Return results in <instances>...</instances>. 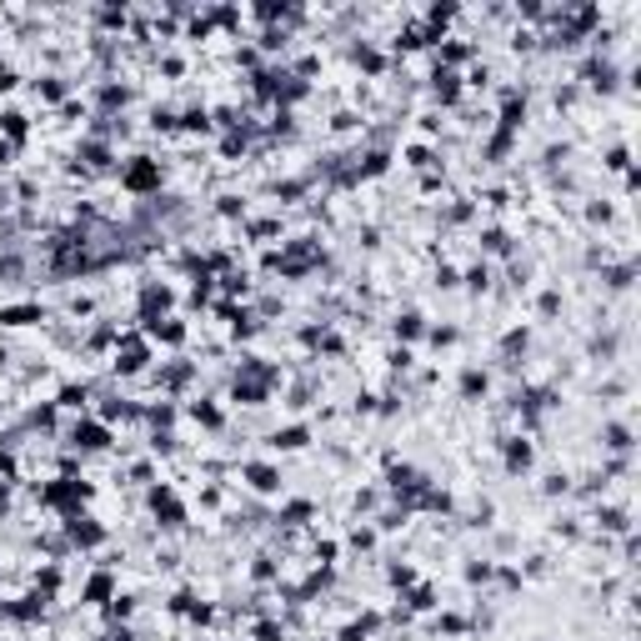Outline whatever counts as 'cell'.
Instances as JSON below:
<instances>
[{
    "instance_id": "obj_1",
    "label": "cell",
    "mask_w": 641,
    "mask_h": 641,
    "mask_svg": "<svg viewBox=\"0 0 641 641\" xmlns=\"http://www.w3.org/2000/svg\"><path fill=\"white\" fill-rule=\"evenodd\" d=\"M121 186H126V191H136V196L155 191V186H160V165H155L151 155H136V160L121 170Z\"/></svg>"
},
{
    "instance_id": "obj_2",
    "label": "cell",
    "mask_w": 641,
    "mask_h": 641,
    "mask_svg": "<svg viewBox=\"0 0 641 641\" xmlns=\"http://www.w3.org/2000/svg\"><path fill=\"white\" fill-rule=\"evenodd\" d=\"M146 361H151V341L146 336H126L121 346H115V371L121 376H136Z\"/></svg>"
},
{
    "instance_id": "obj_3",
    "label": "cell",
    "mask_w": 641,
    "mask_h": 641,
    "mask_svg": "<svg viewBox=\"0 0 641 641\" xmlns=\"http://www.w3.org/2000/svg\"><path fill=\"white\" fill-rule=\"evenodd\" d=\"M86 496H90V486H86V481H71V476H66V481H50V486L40 491V501H50V506H81Z\"/></svg>"
},
{
    "instance_id": "obj_4",
    "label": "cell",
    "mask_w": 641,
    "mask_h": 641,
    "mask_svg": "<svg viewBox=\"0 0 641 641\" xmlns=\"http://www.w3.org/2000/svg\"><path fill=\"white\" fill-rule=\"evenodd\" d=\"M151 511L160 516V527H181V521H186V506L176 501V491H170V486H155V491H151Z\"/></svg>"
},
{
    "instance_id": "obj_5",
    "label": "cell",
    "mask_w": 641,
    "mask_h": 641,
    "mask_svg": "<svg viewBox=\"0 0 641 641\" xmlns=\"http://www.w3.org/2000/svg\"><path fill=\"white\" fill-rule=\"evenodd\" d=\"M71 446H76V451H105V446H110V431H105V421H76V431H71Z\"/></svg>"
},
{
    "instance_id": "obj_6",
    "label": "cell",
    "mask_w": 641,
    "mask_h": 641,
    "mask_svg": "<svg viewBox=\"0 0 641 641\" xmlns=\"http://www.w3.org/2000/svg\"><path fill=\"white\" fill-rule=\"evenodd\" d=\"M501 461H506V471H527V466H531V441L511 436V441L501 446Z\"/></svg>"
},
{
    "instance_id": "obj_7",
    "label": "cell",
    "mask_w": 641,
    "mask_h": 641,
    "mask_svg": "<svg viewBox=\"0 0 641 641\" xmlns=\"http://www.w3.org/2000/svg\"><path fill=\"white\" fill-rule=\"evenodd\" d=\"M246 476H251V486H256V491H266V496H271V491H281V471H276V466H266V461L246 466Z\"/></svg>"
},
{
    "instance_id": "obj_8",
    "label": "cell",
    "mask_w": 641,
    "mask_h": 641,
    "mask_svg": "<svg viewBox=\"0 0 641 641\" xmlns=\"http://www.w3.org/2000/svg\"><path fill=\"white\" fill-rule=\"evenodd\" d=\"M486 371H476V366H466L461 371V401H476V396H486Z\"/></svg>"
},
{
    "instance_id": "obj_9",
    "label": "cell",
    "mask_w": 641,
    "mask_h": 641,
    "mask_svg": "<svg viewBox=\"0 0 641 641\" xmlns=\"http://www.w3.org/2000/svg\"><path fill=\"white\" fill-rule=\"evenodd\" d=\"M601 446H606V451H616V456H626V451H631V426L611 421V426L601 431Z\"/></svg>"
},
{
    "instance_id": "obj_10",
    "label": "cell",
    "mask_w": 641,
    "mask_h": 641,
    "mask_svg": "<svg viewBox=\"0 0 641 641\" xmlns=\"http://www.w3.org/2000/svg\"><path fill=\"white\" fill-rule=\"evenodd\" d=\"M306 441H311V431H306V426H286V431H276V436H271V446H276V451H301Z\"/></svg>"
},
{
    "instance_id": "obj_11",
    "label": "cell",
    "mask_w": 641,
    "mask_h": 641,
    "mask_svg": "<svg viewBox=\"0 0 641 641\" xmlns=\"http://www.w3.org/2000/svg\"><path fill=\"white\" fill-rule=\"evenodd\" d=\"M100 536H105V531L95 527V521H86V516H71V541H76V546H95Z\"/></svg>"
},
{
    "instance_id": "obj_12",
    "label": "cell",
    "mask_w": 641,
    "mask_h": 641,
    "mask_svg": "<svg viewBox=\"0 0 641 641\" xmlns=\"http://www.w3.org/2000/svg\"><path fill=\"white\" fill-rule=\"evenodd\" d=\"M165 306H170V290H165V286H146V290H141V311H146L151 321H155V311H165Z\"/></svg>"
},
{
    "instance_id": "obj_13",
    "label": "cell",
    "mask_w": 641,
    "mask_h": 641,
    "mask_svg": "<svg viewBox=\"0 0 641 641\" xmlns=\"http://www.w3.org/2000/svg\"><path fill=\"white\" fill-rule=\"evenodd\" d=\"M110 596H115V581H110L105 571H95V576L86 581V601H95V606H100V601H110Z\"/></svg>"
},
{
    "instance_id": "obj_14",
    "label": "cell",
    "mask_w": 641,
    "mask_h": 641,
    "mask_svg": "<svg viewBox=\"0 0 641 641\" xmlns=\"http://www.w3.org/2000/svg\"><path fill=\"white\" fill-rule=\"evenodd\" d=\"M431 81H436V86H431V90H436V100H441V105H451V100H456V95H461V81H456V76H451V71H436V76H431Z\"/></svg>"
},
{
    "instance_id": "obj_15",
    "label": "cell",
    "mask_w": 641,
    "mask_h": 641,
    "mask_svg": "<svg viewBox=\"0 0 641 641\" xmlns=\"http://www.w3.org/2000/svg\"><path fill=\"white\" fill-rule=\"evenodd\" d=\"M151 336H155V341H170V346H181V341H186V326L165 316V321H151Z\"/></svg>"
},
{
    "instance_id": "obj_16",
    "label": "cell",
    "mask_w": 641,
    "mask_h": 641,
    "mask_svg": "<svg viewBox=\"0 0 641 641\" xmlns=\"http://www.w3.org/2000/svg\"><path fill=\"white\" fill-rule=\"evenodd\" d=\"M0 321L6 326H30V321H40V306H0Z\"/></svg>"
},
{
    "instance_id": "obj_17",
    "label": "cell",
    "mask_w": 641,
    "mask_h": 641,
    "mask_svg": "<svg viewBox=\"0 0 641 641\" xmlns=\"http://www.w3.org/2000/svg\"><path fill=\"white\" fill-rule=\"evenodd\" d=\"M416 336H426V326H421V316H416V311L396 316V341H416Z\"/></svg>"
},
{
    "instance_id": "obj_18",
    "label": "cell",
    "mask_w": 641,
    "mask_h": 641,
    "mask_svg": "<svg viewBox=\"0 0 641 641\" xmlns=\"http://www.w3.org/2000/svg\"><path fill=\"white\" fill-rule=\"evenodd\" d=\"M631 276H636V271H631V261H626V266H601V281H606L611 290H626V286H631Z\"/></svg>"
},
{
    "instance_id": "obj_19",
    "label": "cell",
    "mask_w": 641,
    "mask_h": 641,
    "mask_svg": "<svg viewBox=\"0 0 641 641\" xmlns=\"http://www.w3.org/2000/svg\"><path fill=\"white\" fill-rule=\"evenodd\" d=\"M596 521H601L606 531H631V521H626V511H621V506H601V511H596Z\"/></svg>"
},
{
    "instance_id": "obj_20",
    "label": "cell",
    "mask_w": 641,
    "mask_h": 641,
    "mask_svg": "<svg viewBox=\"0 0 641 641\" xmlns=\"http://www.w3.org/2000/svg\"><path fill=\"white\" fill-rule=\"evenodd\" d=\"M481 246H486L491 256H506V251H511V241H506L501 225H486V230H481Z\"/></svg>"
},
{
    "instance_id": "obj_21",
    "label": "cell",
    "mask_w": 641,
    "mask_h": 641,
    "mask_svg": "<svg viewBox=\"0 0 641 641\" xmlns=\"http://www.w3.org/2000/svg\"><path fill=\"white\" fill-rule=\"evenodd\" d=\"M0 131H6L11 141H25V115L20 110H6V115H0Z\"/></svg>"
},
{
    "instance_id": "obj_22",
    "label": "cell",
    "mask_w": 641,
    "mask_h": 641,
    "mask_svg": "<svg viewBox=\"0 0 641 641\" xmlns=\"http://www.w3.org/2000/svg\"><path fill=\"white\" fill-rule=\"evenodd\" d=\"M191 416H196L201 426H211V431L220 426V411H216V406H211V401H196V406H191Z\"/></svg>"
},
{
    "instance_id": "obj_23",
    "label": "cell",
    "mask_w": 641,
    "mask_h": 641,
    "mask_svg": "<svg viewBox=\"0 0 641 641\" xmlns=\"http://www.w3.org/2000/svg\"><path fill=\"white\" fill-rule=\"evenodd\" d=\"M501 351H506V356L527 351V331H521V326H516V331H506V336H501Z\"/></svg>"
},
{
    "instance_id": "obj_24",
    "label": "cell",
    "mask_w": 641,
    "mask_h": 641,
    "mask_svg": "<svg viewBox=\"0 0 641 641\" xmlns=\"http://www.w3.org/2000/svg\"><path fill=\"white\" fill-rule=\"evenodd\" d=\"M406 606H411V611H431V606H436V596H431V587H416L411 596H406Z\"/></svg>"
},
{
    "instance_id": "obj_25",
    "label": "cell",
    "mask_w": 641,
    "mask_h": 641,
    "mask_svg": "<svg viewBox=\"0 0 641 641\" xmlns=\"http://www.w3.org/2000/svg\"><path fill=\"white\" fill-rule=\"evenodd\" d=\"M466 55H471V45H466V40H451V45H441V61H451V66H461Z\"/></svg>"
},
{
    "instance_id": "obj_26",
    "label": "cell",
    "mask_w": 641,
    "mask_h": 641,
    "mask_svg": "<svg viewBox=\"0 0 641 641\" xmlns=\"http://www.w3.org/2000/svg\"><path fill=\"white\" fill-rule=\"evenodd\" d=\"M40 95H45V100H66V81H61V76H45V81H40Z\"/></svg>"
},
{
    "instance_id": "obj_27",
    "label": "cell",
    "mask_w": 641,
    "mask_h": 641,
    "mask_svg": "<svg viewBox=\"0 0 641 641\" xmlns=\"http://www.w3.org/2000/svg\"><path fill=\"white\" fill-rule=\"evenodd\" d=\"M105 611H110V621H126V616L136 611V601H131V596H110V606H105Z\"/></svg>"
},
{
    "instance_id": "obj_28",
    "label": "cell",
    "mask_w": 641,
    "mask_h": 641,
    "mask_svg": "<svg viewBox=\"0 0 641 641\" xmlns=\"http://www.w3.org/2000/svg\"><path fill=\"white\" fill-rule=\"evenodd\" d=\"M466 286H471V290H486V286H491V266H471V271H466Z\"/></svg>"
},
{
    "instance_id": "obj_29",
    "label": "cell",
    "mask_w": 641,
    "mask_h": 641,
    "mask_svg": "<svg viewBox=\"0 0 641 641\" xmlns=\"http://www.w3.org/2000/svg\"><path fill=\"white\" fill-rule=\"evenodd\" d=\"M306 516H311V501H290L286 506V527H301Z\"/></svg>"
},
{
    "instance_id": "obj_30",
    "label": "cell",
    "mask_w": 641,
    "mask_h": 641,
    "mask_svg": "<svg viewBox=\"0 0 641 641\" xmlns=\"http://www.w3.org/2000/svg\"><path fill=\"white\" fill-rule=\"evenodd\" d=\"M491 576H496L491 561H471V566H466V581H491Z\"/></svg>"
},
{
    "instance_id": "obj_31",
    "label": "cell",
    "mask_w": 641,
    "mask_h": 641,
    "mask_svg": "<svg viewBox=\"0 0 641 641\" xmlns=\"http://www.w3.org/2000/svg\"><path fill=\"white\" fill-rule=\"evenodd\" d=\"M541 491H546V496H566V491H571V476H561V471H556V476H546V486H541Z\"/></svg>"
},
{
    "instance_id": "obj_32",
    "label": "cell",
    "mask_w": 641,
    "mask_h": 641,
    "mask_svg": "<svg viewBox=\"0 0 641 641\" xmlns=\"http://www.w3.org/2000/svg\"><path fill=\"white\" fill-rule=\"evenodd\" d=\"M351 546H356V551H371V546H376V531H371V527H356V531H351Z\"/></svg>"
},
{
    "instance_id": "obj_33",
    "label": "cell",
    "mask_w": 641,
    "mask_h": 641,
    "mask_svg": "<svg viewBox=\"0 0 641 641\" xmlns=\"http://www.w3.org/2000/svg\"><path fill=\"white\" fill-rule=\"evenodd\" d=\"M186 131H201V136H206V131H211V115H206V110H186Z\"/></svg>"
},
{
    "instance_id": "obj_34",
    "label": "cell",
    "mask_w": 641,
    "mask_h": 641,
    "mask_svg": "<svg viewBox=\"0 0 641 641\" xmlns=\"http://www.w3.org/2000/svg\"><path fill=\"white\" fill-rule=\"evenodd\" d=\"M86 396H90L86 386H66V391H61V406H86Z\"/></svg>"
},
{
    "instance_id": "obj_35",
    "label": "cell",
    "mask_w": 641,
    "mask_h": 641,
    "mask_svg": "<svg viewBox=\"0 0 641 641\" xmlns=\"http://www.w3.org/2000/svg\"><path fill=\"white\" fill-rule=\"evenodd\" d=\"M251 576H256V581H271V576H276V561H271V556H256Z\"/></svg>"
},
{
    "instance_id": "obj_36",
    "label": "cell",
    "mask_w": 641,
    "mask_h": 641,
    "mask_svg": "<svg viewBox=\"0 0 641 641\" xmlns=\"http://www.w3.org/2000/svg\"><path fill=\"white\" fill-rule=\"evenodd\" d=\"M100 100H105V105H126V86H105Z\"/></svg>"
},
{
    "instance_id": "obj_37",
    "label": "cell",
    "mask_w": 641,
    "mask_h": 641,
    "mask_svg": "<svg viewBox=\"0 0 641 641\" xmlns=\"http://www.w3.org/2000/svg\"><path fill=\"white\" fill-rule=\"evenodd\" d=\"M556 311H561V290H546L541 296V316H556Z\"/></svg>"
},
{
    "instance_id": "obj_38",
    "label": "cell",
    "mask_w": 641,
    "mask_h": 641,
    "mask_svg": "<svg viewBox=\"0 0 641 641\" xmlns=\"http://www.w3.org/2000/svg\"><path fill=\"white\" fill-rule=\"evenodd\" d=\"M391 581H396V587H411L416 571H411V566H391Z\"/></svg>"
},
{
    "instance_id": "obj_39",
    "label": "cell",
    "mask_w": 641,
    "mask_h": 641,
    "mask_svg": "<svg viewBox=\"0 0 641 641\" xmlns=\"http://www.w3.org/2000/svg\"><path fill=\"white\" fill-rule=\"evenodd\" d=\"M276 230H281L276 220H256V225H251V236H256V241H266V236H276Z\"/></svg>"
},
{
    "instance_id": "obj_40",
    "label": "cell",
    "mask_w": 641,
    "mask_h": 641,
    "mask_svg": "<svg viewBox=\"0 0 641 641\" xmlns=\"http://www.w3.org/2000/svg\"><path fill=\"white\" fill-rule=\"evenodd\" d=\"M406 160H411V165H431V151H426V146H411V151H406Z\"/></svg>"
},
{
    "instance_id": "obj_41",
    "label": "cell",
    "mask_w": 641,
    "mask_h": 641,
    "mask_svg": "<svg viewBox=\"0 0 641 641\" xmlns=\"http://www.w3.org/2000/svg\"><path fill=\"white\" fill-rule=\"evenodd\" d=\"M431 341H436V346H451V341H456V326H436Z\"/></svg>"
},
{
    "instance_id": "obj_42",
    "label": "cell",
    "mask_w": 641,
    "mask_h": 641,
    "mask_svg": "<svg viewBox=\"0 0 641 641\" xmlns=\"http://www.w3.org/2000/svg\"><path fill=\"white\" fill-rule=\"evenodd\" d=\"M16 86H20V76H16V71L6 66V71H0V90H16Z\"/></svg>"
},
{
    "instance_id": "obj_43",
    "label": "cell",
    "mask_w": 641,
    "mask_h": 641,
    "mask_svg": "<svg viewBox=\"0 0 641 641\" xmlns=\"http://www.w3.org/2000/svg\"><path fill=\"white\" fill-rule=\"evenodd\" d=\"M436 286H446V290H451V286H456V271H451V266H441V271H436Z\"/></svg>"
},
{
    "instance_id": "obj_44",
    "label": "cell",
    "mask_w": 641,
    "mask_h": 641,
    "mask_svg": "<svg viewBox=\"0 0 641 641\" xmlns=\"http://www.w3.org/2000/svg\"><path fill=\"white\" fill-rule=\"evenodd\" d=\"M6 160H11V146H6V141H0V165H6Z\"/></svg>"
},
{
    "instance_id": "obj_45",
    "label": "cell",
    "mask_w": 641,
    "mask_h": 641,
    "mask_svg": "<svg viewBox=\"0 0 641 641\" xmlns=\"http://www.w3.org/2000/svg\"><path fill=\"white\" fill-rule=\"evenodd\" d=\"M0 511H6V481H0Z\"/></svg>"
}]
</instances>
